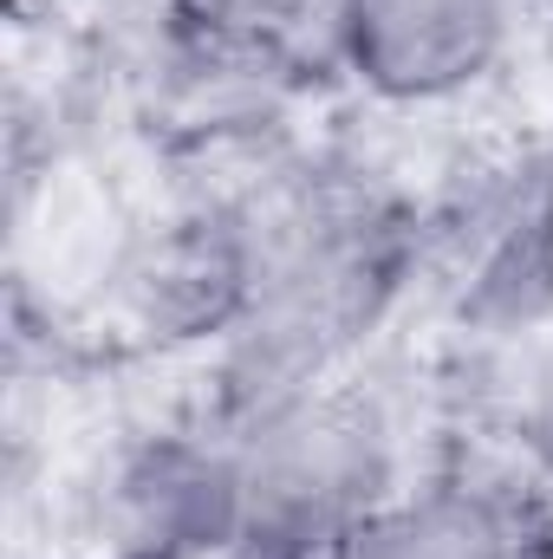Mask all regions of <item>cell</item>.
I'll list each match as a JSON object with an SVG mask.
<instances>
[{
	"mask_svg": "<svg viewBox=\"0 0 553 559\" xmlns=\"http://www.w3.org/2000/svg\"><path fill=\"white\" fill-rule=\"evenodd\" d=\"M242 195L248 299L209 345V417H248L352 378L411 286L416 235L385 182L299 163Z\"/></svg>",
	"mask_w": 553,
	"mask_h": 559,
	"instance_id": "obj_1",
	"label": "cell"
},
{
	"mask_svg": "<svg viewBox=\"0 0 553 559\" xmlns=\"http://www.w3.org/2000/svg\"><path fill=\"white\" fill-rule=\"evenodd\" d=\"M215 423L228 436L242 540H274L286 554L332 559V547L365 514H378L411 481L398 417L358 371Z\"/></svg>",
	"mask_w": 553,
	"mask_h": 559,
	"instance_id": "obj_2",
	"label": "cell"
},
{
	"mask_svg": "<svg viewBox=\"0 0 553 559\" xmlns=\"http://www.w3.org/2000/svg\"><path fill=\"white\" fill-rule=\"evenodd\" d=\"M319 39L358 98L423 118L469 105L515 66L528 0H326Z\"/></svg>",
	"mask_w": 553,
	"mask_h": 559,
	"instance_id": "obj_3",
	"label": "cell"
},
{
	"mask_svg": "<svg viewBox=\"0 0 553 559\" xmlns=\"http://www.w3.org/2000/svg\"><path fill=\"white\" fill-rule=\"evenodd\" d=\"M332 559H541V521L515 481L436 468L365 514Z\"/></svg>",
	"mask_w": 553,
	"mask_h": 559,
	"instance_id": "obj_4",
	"label": "cell"
},
{
	"mask_svg": "<svg viewBox=\"0 0 553 559\" xmlns=\"http://www.w3.org/2000/svg\"><path fill=\"white\" fill-rule=\"evenodd\" d=\"M521 436L553 468V332L521 358Z\"/></svg>",
	"mask_w": 553,
	"mask_h": 559,
	"instance_id": "obj_5",
	"label": "cell"
},
{
	"mask_svg": "<svg viewBox=\"0 0 553 559\" xmlns=\"http://www.w3.org/2000/svg\"><path fill=\"white\" fill-rule=\"evenodd\" d=\"M515 176L528 182V195H534V202H541V209L553 215V124L541 131V143L521 156V169H515Z\"/></svg>",
	"mask_w": 553,
	"mask_h": 559,
	"instance_id": "obj_6",
	"label": "cell"
},
{
	"mask_svg": "<svg viewBox=\"0 0 553 559\" xmlns=\"http://www.w3.org/2000/svg\"><path fill=\"white\" fill-rule=\"evenodd\" d=\"M183 559H306V554H286L274 540H222V547H202V554H183Z\"/></svg>",
	"mask_w": 553,
	"mask_h": 559,
	"instance_id": "obj_7",
	"label": "cell"
}]
</instances>
